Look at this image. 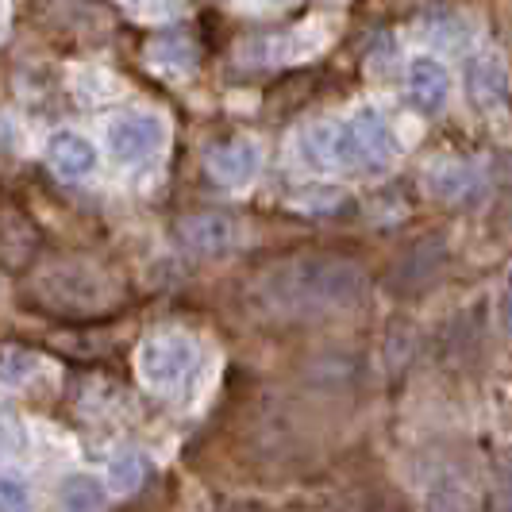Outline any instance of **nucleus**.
Masks as SVG:
<instances>
[{
	"mask_svg": "<svg viewBox=\"0 0 512 512\" xmlns=\"http://www.w3.org/2000/svg\"><path fill=\"white\" fill-rule=\"evenodd\" d=\"M466 81H470V97L482 108H489V104H497L505 97V70H501L497 58H474Z\"/></svg>",
	"mask_w": 512,
	"mask_h": 512,
	"instance_id": "nucleus-13",
	"label": "nucleus"
},
{
	"mask_svg": "<svg viewBox=\"0 0 512 512\" xmlns=\"http://www.w3.org/2000/svg\"><path fill=\"white\" fill-rule=\"evenodd\" d=\"M54 4H85V0H54Z\"/></svg>",
	"mask_w": 512,
	"mask_h": 512,
	"instance_id": "nucleus-18",
	"label": "nucleus"
},
{
	"mask_svg": "<svg viewBox=\"0 0 512 512\" xmlns=\"http://www.w3.org/2000/svg\"><path fill=\"white\" fill-rule=\"evenodd\" d=\"M58 505H62V512H104L108 486L93 474H70L58 486Z\"/></svg>",
	"mask_w": 512,
	"mask_h": 512,
	"instance_id": "nucleus-12",
	"label": "nucleus"
},
{
	"mask_svg": "<svg viewBox=\"0 0 512 512\" xmlns=\"http://www.w3.org/2000/svg\"><path fill=\"white\" fill-rule=\"evenodd\" d=\"M201 366V343L189 332H151L139 351H135V370H139V382L147 385L151 393H162V397H174L185 385L193 382Z\"/></svg>",
	"mask_w": 512,
	"mask_h": 512,
	"instance_id": "nucleus-3",
	"label": "nucleus"
},
{
	"mask_svg": "<svg viewBox=\"0 0 512 512\" xmlns=\"http://www.w3.org/2000/svg\"><path fill=\"white\" fill-rule=\"evenodd\" d=\"M409 101L416 112H439L447 104V93H451V77H447V66L432 58V54H416L409 62Z\"/></svg>",
	"mask_w": 512,
	"mask_h": 512,
	"instance_id": "nucleus-8",
	"label": "nucleus"
},
{
	"mask_svg": "<svg viewBox=\"0 0 512 512\" xmlns=\"http://www.w3.org/2000/svg\"><path fill=\"white\" fill-rule=\"evenodd\" d=\"M104 143H108V154L120 166H143V162H151L154 154L162 151L166 124L154 112H128V116H116L108 124Z\"/></svg>",
	"mask_w": 512,
	"mask_h": 512,
	"instance_id": "nucleus-6",
	"label": "nucleus"
},
{
	"mask_svg": "<svg viewBox=\"0 0 512 512\" xmlns=\"http://www.w3.org/2000/svg\"><path fill=\"white\" fill-rule=\"evenodd\" d=\"M35 370H39V355L20 351V347L0 351V382H4V385H24Z\"/></svg>",
	"mask_w": 512,
	"mask_h": 512,
	"instance_id": "nucleus-15",
	"label": "nucleus"
},
{
	"mask_svg": "<svg viewBox=\"0 0 512 512\" xmlns=\"http://www.w3.org/2000/svg\"><path fill=\"white\" fill-rule=\"evenodd\" d=\"M397 154V135L378 108H359L347 124H339V170H385Z\"/></svg>",
	"mask_w": 512,
	"mask_h": 512,
	"instance_id": "nucleus-4",
	"label": "nucleus"
},
{
	"mask_svg": "<svg viewBox=\"0 0 512 512\" xmlns=\"http://www.w3.org/2000/svg\"><path fill=\"white\" fill-rule=\"evenodd\" d=\"M370 278L339 255H293L266 266L251 285V305L270 320L312 324L366 305Z\"/></svg>",
	"mask_w": 512,
	"mask_h": 512,
	"instance_id": "nucleus-1",
	"label": "nucleus"
},
{
	"mask_svg": "<svg viewBox=\"0 0 512 512\" xmlns=\"http://www.w3.org/2000/svg\"><path fill=\"white\" fill-rule=\"evenodd\" d=\"M243 220L231 212H193L178 220V239L189 255L197 258H228L243 247Z\"/></svg>",
	"mask_w": 512,
	"mask_h": 512,
	"instance_id": "nucleus-5",
	"label": "nucleus"
},
{
	"mask_svg": "<svg viewBox=\"0 0 512 512\" xmlns=\"http://www.w3.org/2000/svg\"><path fill=\"white\" fill-rule=\"evenodd\" d=\"M39 251V231L24 212L8 201H0V266L24 270Z\"/></svg>",
	"mask_w": 512,
	"mask_h": 512,
	"instance_id": "nucleus-9",
	"label": "nucleus"
},
{
	"mask_svg": "<svg viewBox=\"0 0 512 512\" xmlns=\"http://www.w3.org/2000/svg\"><path fill=\"white\" fill-rule=\"evenodd\" d=\"M27 509V486L12 474H0V512Z\"/></svg>",
	"mask_w": 512,
	"mask_h": 512,
	"instance_id": "nucleus-16",
	"label": "nucleus"
},
{
	"mask_svg": "<svg viewBox=\"0 0 512 512\" xmlns=\"http://www.w3.org/2000/svg\"><path fill=\"white\" fill-rule=\"evenodd\" d=\"M147 62L166 77H189L197 70V43L185 31H166L147 43Z\"/></svg>",
	"mask_w": 512,
	"mask_h": 512,
	"instance_id": "nucleus-11",
	"label": "nucleus"
},
{
	"mask_svg": "<svg viewBox=\"0 0 512 512\" xmlns=\"http://www.w3.org/2000/svg\"><path fill=\"white\" fill-rule=\"evenodd\" d=\"M31 305L51 316L85 320L120 305V285L112 282V274H104L101 266L85 258H62L31 278Z\"/></svg>",
	"mask_w": 512,
	"mask_h": 512,
	"instance_id": "nucleus-2",
	"label": "nucleus"
},
{
	"mask_svg": "<svg viewBox=\"0 0 512 512\" xmlns=\"http://www.w3.org/2000/svg\"><path fill=\"white\" fill-rule=\"evenodd\" d=\"M258 166H262V154H258L255 139H247V135L224 139V143L208 147V154H205L208 178L228 185V189H243L247 181H255Z\"/></svg>",
	"mask_w": 512,
	"mask_h": 512,
	"instance_id": "nucleus-7",
	"label": "nucleus"
},
{
	"mask_svg": "<svg viewBox=\"0 0 512 512\" xmlns=\"http://www.w3.org/2000/svg\"><path fill=\"white\" fill-rule=\"evenodd\" d=\"M505 328H509V335H512V289H509V297H505Z\"/></svg>",
	"mask_w": 512,
	"mask_h": 512,
	"instance_id": "nucleus-17",
	"label": "nucleus"
},
{
	"mask_svg": "<svg viewBox=\"0 0 512 512\" xmlns=\"http://www.w3.org/2000/svg\"><path fill=\"white\" fill-rule=\"evenodd\" d=\"M143 459L139 455H116V459L108 462V489L112 493H135V489L143 486Z\"/></svg>",
	"mask_w": 512,
	"mask_h": 512,
	"instance_id": "nucleus-14",
	"label": "nucleus"
},
{
	"mask_svg": "<svg viewBox=\"0 0 512 512\" xmlns=\"http://www.w3.org/2000/svg\"><path fill=\"white\" fill-rule=\"evenodd\" d=\"M47 162L62 181H81L97 170V147L77 131H58L47 143Z\"/></svg>",
	"mask_w": 512,
	"mask_h": 512,
	"instance_id": "nucleus-10",
	"label": "nucleus"
}]
</instances>
